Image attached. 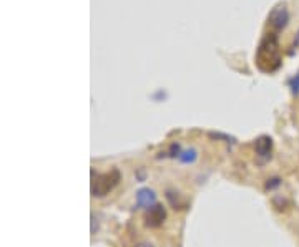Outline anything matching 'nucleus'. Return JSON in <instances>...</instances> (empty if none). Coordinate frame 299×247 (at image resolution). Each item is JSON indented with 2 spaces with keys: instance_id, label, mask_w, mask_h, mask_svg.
I'll return each mask as SVG.
<instances>
[{
  "instance_id": "f257e3e1",
  "label": "nucleus",
  "mask_w": 299,
  "mask_h": 247,
  "mask_svg": "<svg viewBox=\"0 0 299 247\" xmlns=\"http://www.w3.org/2000/svg\"><path fill=\"white\" fill-rule=\"evenodd\" d=\"M256 63L263 72H274L278 70L281 65V53L278 37L274 33H268L266 37L261 40L260 48L256 51Z\"/></svg>"
},
{
  "instance_id": "0eeeda50",
  "label": "nucleus",
  "mask_w": 299,
  "mask_h": 247,
  "mask_svg": "<svg viewBox=\"0 0 299 247\" xmlns=\"http://www.w3.org/2000/svg\"><path fill=\"white\" fill-rule=\"evenodd\" d=\"M194 159H196V151H194V149H188V151L180 154L181 163H193Z\"/></svg>"
},
{
  "instance_id": "20e7f679",
  "label": "nucleus",
  "mask_w": 299,
  "mask_h": 247,
  "mask_svg": "<svg viewBox=\"0 0 299 247\" xmlns=\"http://www.w3.org/2000/svg\"><path fill=\"white\" fill-rule=\"evenodd\" d=\"M271 148H273V140L269 136H260L255 143V149H256V156H258V163L263 164L271 158Z\"/></svg>"
},
{
  "instance_id": "6e6552de",
  "label": "nucleus",
  "mask_w": 299,
  "mask_h": 247,
  "mask_svg": "<svg viewBox=\"0 0 299 247\" xmlns=\"http://www.w3.org/2000/svg\"><path fill=\"white\" fill-rule=\"evenodd\" d=\"M291 85H292V91H294V93H297V91H299V75H297L296 78L291 80Z\"/></svg>"
},
{
  "instance_id": "423d86ee",
  "label": "nucleus",
  "mask_w": 299,
  "mask_h": 247,
  "mask_svg": "<svg viewBox=\"0 0 299 247\" xmlns=\"http://www.w3.org/2000/svg\"><path fill=\"white\" fill-rule=\"evenodd\" d=\"M155 199H157V196H155V193L148 188H143L136 193V204L140 206V208L155 206Z\"/></svg>"
},
{
  "instance_id": "39448f33",
  "label": "nucleus",
  "mask_w": 299,
  "mask_h": 247,
  "mask_svg": "<svg viewBox=\"0 0 299 247\" xmlns=\"http://www.w3.org/2000/svg\"><path fill=\"white\" fill-rule=\"evenodd\" d=\"M165 217H166V212H165L163 206L155 204V206H152V208H150L148 214H146V226L157 227V226H160V224L165 221Z\"/></svg>"
},
{
  "instance_id": "f03ea898",
  "label": "nucleus",
  "mask_w": 299,
  "mask_h": 247,
  "mask_svg": "<svg viewBox=\"0 0 299 247\" xmlns=\"http://www.w3.org/2000/svg\"><path fill=\"white\" fill-rule=\"evenodd\" d=\"M120 171L118 169H112L110 173H105V174H100L96 176L93 181H91V194L93 196H107L108 193L112 191L120 182Z\"/></svg>"
},
{
  "instance_id": "1a4fd4ad",
  "label": "nucleus",
  "mask_w": 299,
  "mask_h": 247,
  "mask_svg": "<svg viewBox=\"0 0 299 247\" xmlns=\"http://www.w3.org/2000/svg\"><path fill=\"white\" fill-rule=\"evenodd\" d=\"M135 247H155V245H152L150 242H141V244H138V245H135Z\"/></svg>"
},
{
  "instance_id": "7ed1b4c3",
  "label": "nucleus",
  "mask_w": 299,
  "mask_h": 247,
  "mask_svg": "<svg viewBox=\"0 0 299 247\" xmlns=\"http://www.w3.org/2000/svg\"><path fill=\"white\" fill-rule=\"evenodd\" d=\"M287 20H289V12H287L284 4H278L268 15L269 25H271L273 28H276V30L284 28L287 25Z\"/></svg>"
}]
</instances>
